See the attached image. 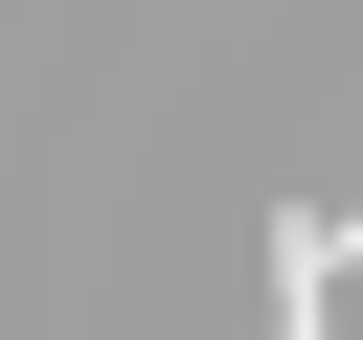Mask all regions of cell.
<instances>
[{
    "label": "cell",
    "instance_id": "obj_1",
    "mask_svg": "<svg viewBox=\"0 0 363 340\" xmlns=\"http://www.w3.org/2000/svg\"><path fill=\"white\" fill-rule=\"evenodd\" d=\"M340 272H363V227H340V204H272V317H250V340H318Z\"/></svg>",
    "mask_w": 363,
    "mask_h": 340
}]
</instances>
